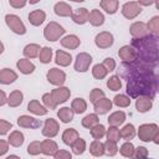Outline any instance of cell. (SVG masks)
<instances>
[{"label":"cell","mask_w":159,"mask_h":159,"mask_svg":"<svg viewBox=\"0 0 159 159\" xmlns=\"http://www.w3.org/2000/svg\"><path fill=\"white\" fill-rule=\"evenodd\" d=\"M119 1L118 0H101V7L109 15H113L118 10Z\"/></svg>","instance_id":"cell-31"},{"label":"cell","mask_w":159,"mask_h":159,"mask_svg":"<svg viewBox=\"0 0 159 159\" xmlns=\"http://www.w3.org/2000/svg\"><path fill=\"white\" fill-rule=\"evenodd\" d=\"M40 50H41V48H40V46H39L37 43H29V45H26L25 48H24V55H25V57H27V58H35V57L39 56Z\"/></svg>","instance_id":"cell-34"},{"label":"cell","mask_w":159,"mask_h":159,"mask_svg":"<svg viewBox=\"0 0 159 159\" xmlns=\"http://www.w3.org/2000/svg\"><path fill=\"white\" fill-rule=\"evenodd\" d=\"M22 99H24V94L21 93V91L15 89L10 93V96L7 98V104L10 107H19L22 103Z\"/></svg>","instance_id":"cell-32"},{"label":"cell","mask_w":159,"mask_h":159,"mask_svg":"<svg viewBox=\"0 0 159 159\" xmlns=\"http://www.w3.org/2000/svg\"><path fill=\"white\" fill-rule=\"evenodd\" d=\"M103 145H104V153H106L107 155L113 157V155L117 154L118 147H117V143H116V142H112V140H108V139H107V142H106Z\"/></svg>","instance_id":"cell-45"},{"label":"cell","mask_w":159,"mask_h":159,"mask_svg":"<svg viewBox=\"0 0 159 159\" xmlns=\"http://www.w3.org/2000/svg\"><path fill=\"white\" fill-rule=\"evenodd\" d=\"M102 97H104V92L102 89H99V88H93L91 91V93H89V101L92 103H94L97 99H99Z\"/></svg>","instance_id":"cell-50"},{"label":"cell","mask_w":159,"mask_h":159,"mask_svg":"<svg viewBox=\"0 0 159 159\" xmlns=\"http://www.w3.org/2000/svg\"><path fill=\"white\" fill-rule=\"evenodd\" d=\"M39 58H40V62L42 63H50L52 60V48L42 47L39 52Z\"/></svg>","instance_id":"cell-39"},{"label":"cell","mask_w":159,"mask_h":159,"mask_svg":"<svg viewBox=\"0 0 159 159\" xmlns=\"http://www.w3.org/2000/svg\"><path fill=\"white\" fill-rule=\"evenodd\" d=\"M17 124L22 128H30V129H35V128H39L40 127V120L34 118V117H30V116H20L17 118Z\"/></svg>","instance_id":"cell-15"},{"label":"cell","mask_w":159,"mask_h":159,"mask_svg":"<svg viewBox=\"0 0 159 159\" xmlns=\"http://www.w3.org/2000/svg\"><path fill=\"white\" fill-rule=\"evenodd\" d=\"M88 10L86 7H80V9H76L75 11H72L71 14V17L72 20L78 24V25H83L88 21Z\"/></svg>","instance_id":"cell-17"},{"label":"cell","mask_w":159,"mask_h":159,"mask_svg":"<svg viewBox=\"0 0 159 159\" xmlns=\"http://www.w3.org/2000/svg\"><path fill=\"white\" fill-rule=\"evenodd\" d=\"M107 73H108V71H107V68H106L102 63H97V65H94L93 68H92V75H93V77L97 78V80L104 78V77L107 76Z\"/></svg>","instance_id":"cell-37"},{"label":"cell","mask_w":159,"mask_h":159,"mask_svg":"<svg viewBox=\"0 0 159 159\" xmlns=\"http://www.w3.org/2000/svg\"><path fill=\"white\" fill-rule=\"evenodd\" d=\"M159 134V128L155 123L149 124H142L138 128V137L143 142H150L154 139V137Z\"/></svg>","instance_id":"cell-3"},{"label":"cell","mask_w":159,"mask_h":159,"mask_svg":"<svg viewBox=\"0 0 159 159\" xmlns=\"http://www.w3.org/2000/svg\"><path fill=\"white\" fill-rule=\"evenodd\" d=\"M108 124L109 125H114V127H118L120 124L124 123L125 120V113L122 112V111H117V112H113L109 117H108Z\"/></svg>","instance_id":"cell-29"},{"label":"cell","mask_w":159,"mask_h":159,"mask_svg":"<svg viewBox=\"0 0 159 159\" xmlns=\"http://www.w3.org/2000/svg\"><path fill=\"white\" fill-rule=\"evenodd\" d=\"M61 45H62L65 48L75 50V48H77V47L81 45V40H80L76 35H67V36H65V37L61 40Z\"/></svg>","instance_id":"cell-20"},{"label":"cell","mask_w":159,"mask_h":159,"mask_svg":"<svg viewBox=\"0 0 159 159\" xmlns=\"http://www.w3.org/2000/svg\"><path fill=\"white\" fill-rule=\"evenodd\" d=\"M47 81L51 83V84H55V86H62L66 81V75L62 70H58V68H51L48 70L47 75Z\"/></svg>","instance_id":"cell-8"},{"label":"cell","mask_w":159,"mask_h":159,"mask_svg":"<svg viewBox=\"0 0 159 159\" xmlns=\"http://www.w3.org/2000/svg\"><path fill=\"white\" fill-rule=\"evenodd\" d=\"M7 150H9V142H5V140L0 139V157L6 154Z\"/></svg>","instance_id":"cell-56"},{"label":"cell","mask_w":159,"mask_h":159,"mask_svg":"<svg viewBox=\"0 0 159 159\" xmlns=\"http://www.w3.org/2000/svg\"><path fill=\"white\" fill-rule=\"evenodd\" d=\"M42 102H43V104H45V107H46L47 109H55V108L57 107V104H56V102L53 101L51 93H45V94L42 96Z\"/></svg>","instance_id":"cell-49"},{"label":"cell","mask_w":159,"mask_h":159,"mask_svg":"<svg viewBox=\"0 0 159 159\" xmlns=\"http://www.w3.org/2000/svg\"><path fill=\"white\" fill-rule=\"evenodd\" d=\"M157 75H150V76H138L127 80V93L137 98L139 96H149L153 98L157 93L158 88V80Z\"/></svg>","instance_id":"cell-2"},{"label":"cell","mask_w":159,"mask_h":159,"mask_svg":"<svg viewBox=\"0 0 159 159\" xmlns=\"http://www.w3.org/2000/svg\"><path fill=\"white\" fill-rule=\"evenodd\" d=\"M107 87L111 91H119L122 87V81L119 78V76H112L109 77V80L107 81Z\"/></svg>","instance_id":"cell-43"},{"label":"cell","mask_w":159,"mask_h":159,"mask_svg":"<svg viewBox=\"0 0 159 159\" xmlns=\"http://www.w3.org/2000/svg\"><path fill=\"white\" fill-rule=\"evenodd\" d=\"M9 2H10V5H11L12 7H15V9H21V7H24V6L26 5L27 0H9Z\"/></svg>","instance_id":"cell-55"},{"label":"cell","mask_w":159,"mask_h":159,"mask_svg":"<svg viewBox=\"0 0 159 159\" xmlns=\"http://www.w3.org/2000/svg\"><path fill=\"white\" fill-rule=\"evenodd\" d=\"M147 27L149 32H152L153 35H158L159 34V16L152 17V20H149V22L147 24Z\"/></svg>","instance_id":"cell-46"},{"label":"cell","mask_w":159,"mask_h":159,"mask_svg":"<svg viewBox=\"0 0 159 159\" xmlns=\"http://www.w3.org/2000/svg\"><path fill=\"white\" fill-rule=\"evenodd\" d=\"M80 135H78V132L75 129V128H67V129H65V132L62 133V140H63V143L66 144V145H72L73 144V142L78 138Z\"/></svg>","instance_id":"cell-27"},{"label":"cell","mask_w":159,"mask_h":159,"mask_svg":"<svg viewBox=\"0 0 159 159\" xmlns=\"http://www.w3.org/2000/svg\"><path fill=\"white\" fill-rule=\"evenodd\" d=\"M16 66L20 70V72L24 73V75H30V73H32L35 71V65L30 60H27V58L19 60L17 63H16Z\"/></svg>","instance_id":"cell-25"},{"label":"cell","mask_w":159,"mask_h":159,"mask_svg":"<svg viewBox=\"0 0 159 159\" xmlns=\"http://www.w3.org/2000/svg\"><path fill=\"white\" fill-rule=\"evenodd\" d=\"M96 46L99 48H108L113 45V35L108 31H102L94 37Z\"/></svg>","instance_id":"cell-9"},{"label":"cell","mask_w":159,"mask_h":159,"mask_svg":"<svg viewBox=\"0 0 159 159\" xmlns=\"http://www.w3.org/2000/svg\"><path fill=\"white\" fill-rule=\"evenodd\" d=\"M119 134H120V137H122L123 139L130 140V139H133L134 135H135V128H134L133 124H125V125L120 129Z\"/></svg>","instance_id":"cell-36"},{"label":"cell","mask_w":159,"mask_h":159,"mask_svg":"<svg viewBox=\"0 0 159 159\" xmlns=\"http://www.w3.org/2000/svg\"><path fill=\"white\" fill-rule=\"evenodd\" d=\"M27 153L30 155H39L41 153V142H31L27 147Z\"/></svg>","instance_id":"cell-48"},{"label":"cell","mask_w":159,"mask_h":159,"mask_svg":"<svg viewBox=\"0 0 159 159\" xmlns=\"http://www.w3.org/2000/svg\"><path fill=\"white\" fill-rule=\"evenodd\" d=\"M94 112L97 114H106L107 112H109V109L112 108V101L106 98V97H102L99 99H97L94 103Z\"/></svg>","instance_id":"cell-13"},{"label":"cell","mask_w":159,"mask_h":159,"mask_svg":"<svg viewBox=\"0 0 159 159\" xmlns=\"http://www.w3.org/2000/svg\"><path fill=\"white\" fill-rule=\"evenodd\" d=\"M120 138V134H119V129L114 125H111L107 130V139L108 140H112V142H118Z\"/></svg>","instance_id":"cell-47"},{"label":"cell","mask_w":159,"mask_h":159,"mask_svg":"<svg viewBox=\"0 0 159 159\" xmlns=\"http://www.w3.org/2000/svg\"><path fill=\"white\" fill-rule=\"evenodd\" d=\"M58 150V145L52 139H45L41 142V153L45 155H53Z\"/></svg>","instance_id":"cell-18"},{"label":"cell","mask_w":159,"mask_h":159,"mask_svg":"<svg viewBox=\"0 0 159 159\" xmlns=\"http://www.w3.org/2000/svg\"><path fill=\"white\" fill-rule=\"evenodd\" d=\"M4 52V45H2V42L0 41V55Z\"/></svg>","instance_id":"cell-59"},{"label":"cell","mask_w":159,"mask_h":159,"mask_svg":"<svg viewBox=\"0 0 159 159\" xmlns=\"http://www.w3.org/2000/svg\"><path fill=\"white\" fill-rule=\"evenodd\" d=\"M5 22L12 32H15L17 35H25L26 34V27H25L24 22L21 21V19L17 15H14V14L6 15L5 16Z\"/></svg>","instance_id":"cell-5"},{"label":"cell","mask_w":159,"mask_h":159,"mask_svg":"<svg viewBox=\"0 0 159 159\" xmlns=\"http://www.w3.org/2000/svg\"><path fill=\"white\" fill-rule=\"evenodd\" d=\"M129 31H130V35L133 36V39H140V37H144V36H147L149 34L147 24H144L142 21L132 24Z\"/></svg>","instance_id":"cell-12"},{"label":"cell","mask_w":159,"mask_h":159,"mask_svg":"<svg viewBox=\"0 0 159 159\" xmlns=\"http://www.w3.org/2000/svg\"><path fill=\"white\" fill-rule=\"evenodd\" d=\"M53 10H55V14H56V15L62 16V17L71 16V14H72V7H71L67 2H63V1L57 2V4L55 5Z\"/></svg>","instance_id":"cell-26"},{"label":"cell","mask_w":159,"mask_h":159,"mask_svg":"<svg viewBox=\"0 0 159 159\" xmlns=\"http://www.w3.org/2000/svg\"><path fill=\"white\" fill-rule=\"evenodd\" d=\"M89 129H91V135L93 137V139H101L106 135V128H104L103 124L97 123L96 125H93Z\"/></svg>","instance_id":"cell-40"},{"label":"cell","mask_w":159,"mask_h":159,"mask_svg":"<svg viewBox=\"0 0 159 159\" xmlns=\"http://www.w3.org/2000/svg\"><path fill=\"white\" fill-rule=\"evenodd\" d=\"M153 106V102H152V98L149 96H139L137 97V101H135V108L138 112L140 113H144V112H148Z\"/></svg>","instance_id":"cell-16"},{"label":"cell","mask_w":159,"mask_h":159,"mask_svg":"<svg viewBox=\"0 0 159 159\" xmlns=\"http://www.w3.org/2000/svg\"><path fill=\"white\" fill-rule=\"evenodd\" d=\"M71 147H72L73 154L80 155V154H83V152L86 150V142H84V139H82V138L78 137V138L73 142V144H72Z\"/></svg>","instance_id":"cell-38"},{"label":"cell","mask_w":159,"mask_h":159,"mask_svg":"<svg viewBox=\"0 0 159 159\" xmlns=\"http://www.w3.org/2000/svg\"><path fill=\"white\" fill-rule=\"evenodd\" d=\"M72 154L67 150H63V149H58L55 154H53V158L55 159H71Z\"/></svg>","instance_id":"cell-52"},{"label":"cell","mask_w":159,"mask_h":159,"mask_svg":"<svg viewBox=\"0 0 159 159\" xmlns=\"http://www.w3.org/2000/svg\"><path fill=\"white\" fill-rule=\"evenodd\" d=\"M92 63V57L87 52H81L77 55L75 61V70L77 72H86L89 68V65Z\"/></svg>","instance_id":"cell-7"},{"label":"cell","mask_w":159,"mask_h":159,"mask_svg":"<svg viewBox=\"0 0 159 159\" xmlns=\"http://www.w3.org/2000/svg\"><path fill=\"white\" fill-rule=\"evenodd\" d=\"M71 108H72V111L75 113L81 114L87 109V103H86V101L83 98H75L72 101V103H71Z\"/></svg>","instance_id":"cell-35"},{"label":"cell","mask_w":159,"mask_h":159,"mask_svg":"<svg viewBox=\"0 0 159 159\" xmlns=\"http://www.w3.org/2000/svg\"><path fill=\"white\" fill-rule=\"evenodd\" d=\"M99 122V119H98V116L97 114H87L83 119H82V125L84 127V128H92L93 125H96L97 123Z\"/></svg>","instance_id":"cell-42"},{"label":"cell","mask_w":159,"mask_h":159,"mask_svg":"<svg viewBox=\"0 0 159 159\" xmlns=\"http://www.w3.org/2000/svg\"><path fill=\"white\" fill-rule=\"evenodd\" d=\"M12 124L7 120H4V119H0V135H4L6 134L10 129H11Z\"/></svg>","instance_id":"cell-53"},{"label":"cell","mask_w":159,"mask_h":159,"mask_svg":"<svg viewBox=\"0 0 159 159\" xmlns=\"http://www.w3.org/2000/svg\"><path fill=\"white\" fill-rule=\"evenodd\" d=\"M137 55V60L154 63L158 61V35L148 34L140 39H133L130 45Z\"/></svg>","instance_id":"cell-1"},{"label":"cell","mask_w":159,"mask_h":159,"mask_svg":"<svg viewBox=\"0 0 159 159\" xmlns=\"http://www.w3.org/2000/svg\"><path fill=\"white\" fill-rule=\"evenodd\" d=\"M89 153L93 157H101L104 154V145L99 139H94L89 145Z\"/></svg>","instance_id":"cell-33"},{"label":"cell","mask_w":159,"mask_h":159,"mask_svg":"<svg viewBox=\"0 0 159 159\" xmlns=\"http://www.w3.org/2000/svg\"><path fill=\"white\" fill-rule=\"evenodd\" d=\"M55 62L62 67H67L71 62H72V56L71 53H67L62 50H57L56 51V57H55Z\"/></svg>","instance_id":"cell-22"},{"label":"cell","mask_w":159,"mask_h":159,"mask_svg":"<svg viewBox=\"0 0 159 159\" xmlns=\"http://www.w3.org/2000/svg\"><path fill=\"white\" fill-rule=\"evenodd\" d=\"M142 12V7L137 1H128L122 6V14L125 19H135Z\"/></svg>","instance_id":"cell-6"},{"label":"cell","mask_w":159,"mask_h":159,"mask_svg":"<svg viewBox=\"0 0 159 159\" xmlns=\"http://www.w3.org/2000/svg\"><path fill=\"white\" fill-rule=\"evenodd\" d=\"M45 19H46V14H45V11H42L40 9L39 10H34V11H31L29 14V21L34 26H40L45 21Z\"/></svg>","instance_id":"cell-21"},{"label":"cell","mask_w":159,"mask_h":159,"mask_svg":"<svg viewBox=\"0 0 159 159\" xmlns=\"http://www.w3.org/2000/svg\"><path fill=\"white\" fill-rule=\"evenodd\" d=\"M88 21H89V24H91L92 26H101V25H103V22H104V15H103L99 10L93 9V10L88 14Z\"/></svg>","instance_id":"cell-24"},{"label":"cell","mask_w":159,"mask_h":159,"mask_svg":"<svg viewBox=\"0 0 159 159\" xmlns=\"http://www.w3.org/2000/svg\"><path fill=\"white\" fill-rule=\"evenodd\" d=\"M27 109H29L31 113L36 114V116H45V114L47 113V111H48L46 107H43V106H42L39 101H36V99H32V101L29 102Z\"/></svg>","instance_id":"cell-23"},{"label":"cell","mask_w":159,"mask_h":159,"mask_svg":"<svg viewBox=\"0 0 159 159\" xmlns=\"http://www.w3.org/2000/svg\"><path fill=\"white\" fill-rule=\"evenodd\" d=\"M50 93H51L53 101L56 102V104H60V103L66 102V101L70 98V96H71V91H70V88H67V87H62V86H60L58 88L52 89Z\"/></svg>","instance_id":"cell-11"},{"label":"cell","mask_w":159,"mask_h":159,"mask_svg":"<svg viewBox=\"0 0 159 159\" xmlns=\"http://www.w3.org/2000/svg\"><path fill=\"white\" fill-rule=\"evenodd\" d=\"M58 129H60V125H58L57 120L53 118H48L45 120V124L42 128V134L47 138H53L57 135Z\"/></svg>","instance_id":"cell-10"},{"label":"cell","mask_w":159,"mask_h":159,"mask_svg":"<svg viewBox=\"0 0 159 159\" xmlns=\"http://www.w3.org/2000/svg\"><path fill=\"white\" fill-rule=\"evenodd\" d=\"M71 1H75V2H83L84 0H71Z\"/></svg>","instance_id":"cell-61"},{"label":"cell","mask_w":159,"mask_h":159,"mask_svg":"<svg viewBox=\"0 0 159 159\" xmlns=\"http://www.w3.org/2000/svg\"><path fill=\"white\" fill-rule=\"evenodd\" d=\"M137 159H142V158H147L148 157V149L145 147H138L137 149H134V155Z\"/></svg>","instance_id":"cell-51"},{"label":"cell","mask_w":159,"mask_h":159,"mask_svg":"<svg viewBox=\"0 0 159 159\" xmlns=\"http://www.w3.org/2000/svg\"><path fill=\"white\" fill-rule=\"evenodd\" d=\"M113 103L117 106V107H122V108H125L130 104V99L129 97H127L125 94H117L113 99Z\"/></svg>","instance_id":"cell-44"},{"label":"cell","mask_w":159,"mask_h":159,"mask_svg":"<svg viewBox=\"0 0 159 159\" xmlns=\"http://www.w3.org/2000/svg\"><path fill=\"white\" fill-rule=\"evenodd\" d=\"M118 56L123 60V62H132L134 60H137V55H135V51L132 46L129 45H125V46H122L118 51Z\"/></svg>","instance_id":"cell-14"},{"label":"cell","mask_w":159,"mask_h":159,"mask_svg":"<svg viewBox=\"0 0 159 159\" xmlns=\"http://www.w3.org/2000/svg\"><path fill=\"white\" fill-rule=\"evenodd\" d=\"M73 114H75V112L70 107H62L57 112V117L60 118V120L62 123H70V122H72L73 120Z\"/></svg>","instance_id":"cell-28"},{"label":"cell","mask_w":159,"mask_h":159,"mask_svg":"<svg viewBox=\"0 0 159 159\" xmlns=\"http://www.w3.org/2000/svg\"><path fill=\"white\" fill-rule=\"evenodd\" d=\"M15 80H17L16 72H14L10 68H2V70H0V83L1 84H10Z\"/></svg>","instance_id":"cell-19"},{"label":"cell","mask_w":159,"mask_h":159,"mask_svg":"<svg viewBox=\"0 0 159 159\" xmlns=\"http://www.w3.org/2000/svg\"><path fill=\"white\" fill-rule=\"evenodd\" d=\"M157 1L158 0H138V4H140L143 6H149V5H152V4L157 2Z\"/></svg>","instance_id":"cell-58"},{"label":"cell","mask_w":159,"mask_h":159,"mask_svg":"<svg viewBox=\"0 0 159 159\" xmlns=\"http://www.w3.org/2000/svg\"><path fill=\"white\" fill-rule=\"evenodd\" d=\"M134 149H135V148H134V145H133L130 142H125V143L122 144L119 152H120V154H122L123 157H125V158H132V157L134 155Z\"/></svg>","instance_id":"cell-41"},{"label":"cell","mask_w":159,"mask_h":159,"mask_svg":"<svg viewBox=\"0 0 159 159\" xmlns=\"http://www.w3.org/2000/svg\"><path fill=\"white\" fill-rule=\"evenodd\" d=\"M6 103H7V97H6L5 92L0 89V106H4Z\"/></svg>","instance_id":"cell-57"},{"label":"cell","mask_w":159,"mask_h":159,"mask_svg":"<svg viewBox=\"0 0 159 159\" xmlns=\"http://www.w3.org/2000/svg\"><path fill=\"white\" fill-rule=\"evenodd\" d=\"M65 29L60 25V24H57V22H55V21H51L50 24H47V26L45 27V30H43V36H45V39L46 40H48V41H57L63 34H65Z\"/></svg>","instance_id":"cell-4"},{"label":"cell","mask_w":159,"mask_h":159,"mask_svg":"<svg viewBox=\"0 0 159 159\" xmlns=\"http://www.w3.org/2000/svg\"><path fill=\"white\" fill-rule=\"evenodd\" d=\"M102 65L107 68L108 72H111V71H113V70L116 68V61H114L112 57H107V58H104V61H103Z\"/></svg>","instance_id":"cell-54"},{"label":"cell","mask_w":159,"mask_h":159,"mask_svg":"<svg viewBox=\"0 0 159 159\" xmlns=\"http://www.w3.org/2000/svg\"><path fill=\"white\" fill-rule=\"evenodd\" d=\"M39 1H40V0H29V2H30V4H32V5H34V4H37Z\"/></svg>","instance_id":"cell-60"},{"label":"cell","mask_w":159,"mask_h":159,"mask_svg":"<svg viewBox=\"0 0 159 159\" xmlns=\"http://www.w3.org/2000/svg\"><path fill=\"white\" fill-rule=\"evenodd\" d=\"M24 140H25V137H24V134H22L21 132H19V130L11 132L10 135H9V138H7L9 144L12 145V147H15V148L21 147V145L24 144Z\"/></svg>","instance_id":"cell-30"}]
</instances>
